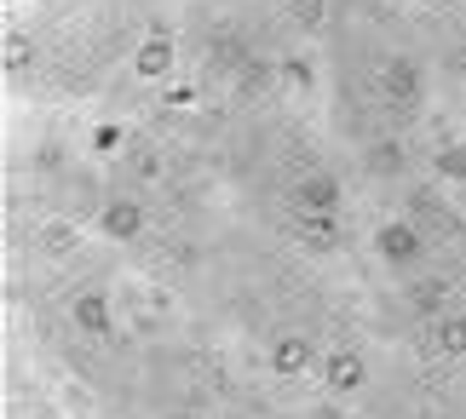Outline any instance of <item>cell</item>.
I'll list each match as a JSON object with an SVG mask.
<instances>
[{
	"label": "cell",
	"mask_w": 466,
	"mask_h": 419,
	"mask_svg": "<svg viewBox=\"0 0 466 419\" xmlns=\"http://www.w3.org/2000/svg\"><path fill=\"white\" fill-rule=\"evenodd\" d=\"M69 316H76L86 334H104V327H110V299H104V294H76Z\"/></svg>",
	"instance_id": "cell-1"
},
{
	"label": "cell",
	"mask_w": 466,
	"mask_h": 419,
	"mask_svg": "<svg viewBox=\"0 0 466 419\" xmlns=\"http://www.w3.org/2000/svg\"><path fill=\"white\" fill-rule=\"evenodd\" d=\"M104 230L127 242V235H138V230H145V213H138L133 202H110V207H104Z\"/></svg>",
	"instance_id": "cell-2"
},
{
	"label": "cell",
	"mask_w": 466,
	"mask_h": 419,
	"mask_svg": "<svg viewBox=\"0 0 466 419\" xmlns=\"http://www.w3.org/2000/svg\"><path fill=\"white\" fill-rule=\"evenodd\" d=\"M271 362H277V374H306L311 368V344L289 334V339H277V356Z\"/></svg>",
	"instance_id": "cell-3"
},
{
	"label": "cell",
	"mask_w": 466,
	"mask_h": 419,
	"mask_svg": "<svg viewBox=\"0 0 466 419\" xmlns=\"http://www.w3.org/2000/svg\"><path fill=\"white\" fill-rule=\"evenodd\" d=\"M380 253H386V259H398V264H409L420 253V242L409 235V224H386L380 230Z\"/></svg>",
	"instance_id": "cell-4"
},
{
	"label": "cell",
	"mask_w": 466,
	"mask_h": 419,
	"mask_svg": "<svg viewBox=\"0 0 466 419\" xmlns=\"http://www.w3.org/2000/svg\"><path fill=\"white\" fill-rule=\"evenodd\" d=\"M329 385L334 391H357L363 385V362L357 356H329Z\"/></svg>",
	"instance_id": "cell-5"
},
{
	"label": "cell",
	"mask_w": 466,
	"mask_h": 419,
	"mask_svg": "<svg viewBox=\"0 0 466 419\" xmlns=\"http://www.w3.org/2000/svg\"><path fill=\"white\" fill-rule=\"evenodd\" d=\"M167 58H173V52H167V41L156 35V41H145V52H138V69H145V75H161V69H167Z\"/></svg>",
	"instance_id": "cell-6"
},
{
	"label": "cell",
	"mask_w": 466,
	"mask_h": 419,
	"mask_svg": "<svg viewBox=\"0 0 466 419\" xmlns=\"http://www.w3.org/2000/svg\"><path fill=\"white\" fill-rule=\"evenodd\" d=\"M289 17H294V24H322V0H289Z\"/></svg>",
	"instance_id": "cell-7"
}]
</instances>
